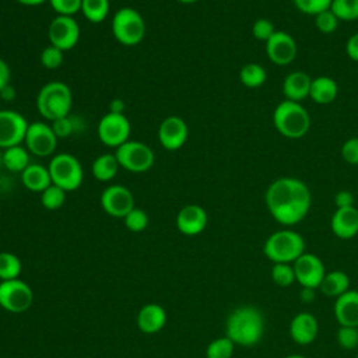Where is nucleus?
<instances>
[{
  "instance_id": "obj_1",
  "label": "nucleus",
  "mask_w": 358,
  "mask_h": 358,
  "mask_svg": "<svg viewBox=\"0 0 358 358\" xmlns=\"http://www.w3.org/2000/svg\"><path fill=\"white\" fill-rule=\"evenodd\" d=\"M270 215L284 227L301 222L312 206V193L305 182L291 176L273 180L264 194Z\"/></svg>"
},
{
  "instance_id": "obj_2",
  "label": "nucleus",
  "mask_w": 358,
  "mask_h": 358,
  "mask_svg": "<svg viewBox=\"0 0 358 358\" xmlns=\"http://www.w3.org/2000/svg\"><path fill=\"white\" fill-rule=\"evenodd\" d=\"M264 333V319L262 312L255 306H239L234 309L225 323V336L235 345L253 347Z\"/></svg>"
},
{
  "instance_id": "obj_3",
  "label": "nucleus",
  "mask_w": 358,
  "mask_h": 358,
  "mask_svg": "<svg viewBox=\"0 0 358 358\" xmlns=\"http://www.w3.org/2000/svg\"><path fill=\"white\" fill-rule=\"evenodd\" d=\"M273 124L281 136L296 140L309 131L310 116L301 102L284 99L274 108Z\"/></svg>"
},
{
  "instance_id": "obj_4",
  "label": "nucleus",
  "mask_w": 358,
  "mask_h": 358,
  "mask_svg": "<svg viewBox=\"0 0 358 358\" xmlns=\"http://www.w3.org/2000/svg\"><path fill=\"white\" fill-rule=\"evenodd\" d=\"M71 106V90L62 81H50L45 84L36 95V109L41 116L49 122L69 116Z\"/></svg>"
},
{
  "instance_id": "obj_5",
  "label": "nucleus",
  "mask_w": 358,
  "mask_h": 358,
  "mask_svg": "<svg viewBox=\"0 0 358 358\" xmlns=\"http://www.w3.org/2000/svg\"><path fill=\"white\" fill-rule=\"evenodd\" d=\"M263 253L273 263L292 264L302 253H305V241L296 231L280 229L266 239Z\"/></svg>"
},
{
  "instance_id": "obj_6",
  "label": "nucleus",
  "mask_w": 358,
  "mask_h": 358,
  "mask_svg": "<svg viewBox=\"0 0 358 358\" xmlns=\"http://www.w3.org/2000/svg\"><path fill=\"white\" fill-rule=\"evenodd\" d=\"M110 28L115 39L124 46L138 45L145 35L144 18L131 7L119 8L112 17Z\"/></svg>"
},
{
  "instance_id": "obj_7",
  "label": "nucleus",
  "mask_w": 358,
  "mask_h": 358,
  "mask_svg": "<svg viewBox=\"0 0 358 358\" xmlns=\"http://www.w3.org/2000/svg\"><path fill=\"white\" fill-rule=\"evenodd\" d=\"M52 183L64 192L76 190L81 186L84 173L80 161L69 152L56 154L48 165Z\"/></svg>"
},
{
  "instance_id": "obj_8",
  "label": "nucleus",
  "mask_w": 358,
  "mask_h": 358,
  "mask_svg": "<svg viewBox=\"0 0 358 358\" xmlns=\"http://www.w3.org/2000/svg\"><path fill=\"white\" fill-rule=\"evenodd\" d=\"M115 155L122 168L134 173L148 171L154 165L155 159L152 150L147 144L136 140H127L119 145Z\"/></svg>"
},
{
  "instance_id": "obj_9",
  "label": "nucleus",
  "mask_w": 358,
  "mask_h": 358,
  "mask_svg": "<svg viewBox=\"0 0 358 358\" xmlns=\"http://www.w3.org/2000/svg\"><path fill=\"white\" fill-rule=\"evenodd\" d=\"M34 292L20 278L0 282V306L11 313H22L31 308Z\"/></svg>"
},
{
  "instance_id": "obj_10",
  "label": "nucleus",
  "mask_w": 358,
  "mask_h": 358,
  "mask_svg": "<svg viewBox=\"0 0 358 358\" xmlns=\"http://www.w3.org/2000/svg\"><path fill=\"white\" fill-rule=\"evenodd\" d=\"M131 126L124 113L108 112L98 123V137L102 144L117 148L127 140H130Z\"/></svg>"
},
{
  "instance_id": "obj_11",
  "label": "nucleus",
  "mask_w": 358,
  "mask_h": 358,
  "mask_svg": "<svg viewBox=\"0 0 358 358\" xmlns=\"http://www.w3.org/2000/svg\"><path fill=\"white\" fill-rule=\"evenodd\" d=\"M57 136L50 124L45 122H32L28 124L24 144L27 150L36 157H48L55 152Z\"/></svg>"
},
{
  "instance_id": "obj_12",
  "label": "nucleus",
  "mask_w": 358,
  "mask_h": 358,
  "mask_svg": "<svg viewBox=\"0 0 358 358\" xmlns=\"http://www.w3.org/2000/svg\"><path fill=\"white\" fill-rule=\"evenodd\" d=\"M48 38L50 45L66 52L73 49L80 39L78 22L69 15L55 17L48 27Z\"/></svg>"
},
{
  "instance_id": "obj_13",
  "label": "nucleus",
  "mask_w": 358,
  "mask_h": 358,
  "mask_svg": "<svg viewBox=\"0 0 358 358\" xmlns=\"http://www.w3.org/2000/svg\"><path fill=\"white\" fill-rule=\"evenodd\" d=\"M294 273H295V281L302 288L315 289L319 288L324 274L326 268L320 257H317L313 253H302L294 263Z\"/></svg>"
},
{
  "instance_id": "obj_14",
  "label": "nucleus",
  "mask_w": 358,
  "mask_h": 358,
  "mask_svg": "<svg viewBox=\"0 0 358 358\" xmlns=\"http://www.w3.org/2000/svg\"><path fill=\"white\" fill-rule=\"evenodd\" d=\"M102 210L115 218H124L134 208V197L123 185H110L101 193Z\"/></svg>"
},
{
  "instance_id": "obj_15",
  "label": "nucleus",
  "mask_w": 358,
  "mask_h": 358,
  "mask_svg": "<svg viewBox=\"0 0 358 358\" xmlns=\"http://www.w3.org/2000/svg\"><path fill=\"white\" fill-rule=\"evenodd\" d=\"M28 124L29 123L20 112L0 109V148H8L24 143Z\"/></svg>"
},
{
  "instance_id": "obj_16",
  "label": "nucleus",
  "mask_w": 358,
  "mask_h": 358,
  "mask_svg": "<svg viewBox=\"0 0 358 358\" xmlns=\"http://www.w3.org/2000/svg\"><path fill=\"white\" fill-rule=\"evenodd\" d=\"M266 55L275 66L291 64L298 53V46L292 35L285 31H275L266 42Z\"/></svg>"
},
{
  "instance_id": "obj_17",
  "label": "nucleus",
  "mask_w": 358,
  "mask_h": 358,
  "mask_svg": "<svg viewBox=\"0 0 358 358\" xmlns=\"http://www.w3.org/2000/svg\"><path fill=\"white\" fill-rule=\"evenodd\" d=\"M187 136V124L179 116H168L159 123L158 141L168 151L179 150L186 143Z\"/></svg>"
},
{
  "instance_id": "obj_18",
  "label": "nucleus",
  "mask_w": 358,
  "mask_h": 358,
  "mask_svg": "<svg viewBox=\"0 0 358 358\" xmlns=\"http://www.w3.org/2000/svg\"><path fill=\"white\" fill-rule=\"evenodd\" d=\"M208 222L207 211L199 204H187L182 207L176 215V227L180 234L194 236L201 234Z\"/></svg>"
},
{
  "instance_id": "obj_19",
  "label": "nucleus",
  "mask_w": 358,
  "mask_h": 358,
  "mask_svg": "<svg viewBox=\"0 0 358 358\" xmlns=\"http://www.w3.org/2000/svg\"><path fill=\"white\" fill-rule=\"evenodd\" d=\"M319 331L317 319L309 312L296 313L289 323V336L291 338L301 345L310 344L315 341Z\"/></svg>"
},
{
  "instance_id": "obj_20",
  "label": "nucleus",
  "mask_w": 358,
  "mask_h": 358,
  "mask_svg": "<svg viewBox=\"0 0 358 358\" xmlns=\"http://www.w3.org/2000/svg\"><path fill=\"white\" fill-rule=\"evenodd\" d=\"M331 232L340 239H351L358 234V210L351 207L336 208L330 220Z\"/></svg>"
},
{
  "instance_id": "obj_21",
  "label": "nucleus",
  "mask_w": 358,
  "mask_h": 358,
  "mask_svg": "<svg viewBox=\"0 0 358 358\" xmlns=\"http://www.w3.org/2000/svg\"><path fill=\"white\" fill-rule=\"evenodd\" d=\"M334 316L340 326L358 327V291L348 289L336 298Z\"/></svg>"
},
{
  "instance_id": "obj_22",
  "label": "nucleus",
  "mask_w": 358,
  "mask_h": 358,
  "mask_svg": "<svg viewBox=\"0 0 358 358\" xmlns=\"http://www.w3.org/2000/svg\"><path fill=\"white\" fill-rule=\"evenodd\" d=\"M310 83H312V78L308 73H305L302 70L291 71L289 74L285 76V78L282 81V94H284L285 99L294 101V102H301V101L309 98Z\"/></svg>"
},
{
  "instance_id": "obj_23",
  "label": "nucleus",
  "mask_w": 358,
  "mask_h": 358,
  "mask_svg": "<svg viewBox=\"0 0 358 358\" xmlns=\"http://www.w3.org/2000/svg\"><path fill=\"white\" fill-rule=\"evenodd\" d=\"M166 323V312L158 303L144 305L137 315V326L145 334H154L164 329Z\"/></svg>"
},
{
  "instance_id": "obj_24",
  "label": "nucleus",
  "mask_w": 358,
  "mask_h": 358,
  "mask_svg": "<svg viewBox=\"0 0 358 358\" xmlns=\"http://www.w3.org/2000/svg\"><path fill=\"white\" fill-rule=\"evenodd\" d=\"M338 94V85L336 80L327 76H319L312 78L309 98L320 105L331 103Z\"/></svg>"
},
{
  "instance_id": "obj_25",
  "label": "nucleus",
  "mask_w": 358,
  "mask_h": 358,
  "mask_svg": "<svg viewBox=\"0 0 358 358\" xmlns=\"http://www.w3.org/2000/svg\"><path fill=\"white\" fill-rule=\"evenodd\" d=\"M22 185L31 190L42 193L49 185H52L49 169L41 164H29L21 172Z\"/></svg>"
},
{
  "instance_id": "obj_26",
  "label": "nucleus",
  "mask_w": 358,
  "mask_h": 358,
  "mask_svg": "<svg viewBox=\"0 0 358 358\" xmlns=\"http://www.w3.org/2000/svg\"><path fill=\"white\" fill-rule=\"evenodd\" d=\"M319 289L327 296L338 298L340 295H343L350 289V277L347 273L341 270L329 271L324 274L319 285Z\"/></svg>"
},
{
  "instance_id": "obj_27",
  "label": "nucleus",
  "mask_w": 358,
  "mask_h": 358,
  "mask_svg": "<svg viewBox=\"0 0 358 358\" xmlns=\"http://www.w3.org/2000/svg\"><path fill=\"white\" fill-rule=\"evenodd\" d=\"M29 154L31 152L27 150V147L21 144L13 145V147L4 148V152L1 155V162L10 172L21 173L31 164Z\"/></svg>"
},
{
  "instance_id": "obj_28",
  "label": "nucleus",
  "mask_w": 358,
  "mask_h": 358,
  "mask_svg": "<svg viewBox=\"0 0 358 358\" xmlns=\"http://www.w3.org/2000/svg\"><path fill=\"white\" fill-rule=\"evenodd\" d=\"M119 162L115 154H102L96 157L91 165V172L99 182L112 180L119 169Z\"/></svg>"
},
{
  "instance_id": "obj_29",
  "label": "nucleus",
  "mask_w": 358,
  "mask_h": 358,
  "mask_svg": "<svg viewBox=\"0 0 358 358\" xmlns=\"http://www.w3.org/2000/svg\"><path fill=\"white\" fill-rule=\"evenodd\" d=\"M239 80L246 88H259L267 80V73L257 63H246L239 71Z\"/></svg>"
},
{
  "instance_id": "obj_30",
  "label": "nucleus",
  "mask_w": 358,
  "mask_h": 358,
  "mask_svg": "<svg viewBox=\"0 0 358 358\" xmlns=\"http://www.w3.org/2000/svg\"><path fill=\"white\" fill-rule=\"evenodd\" d=\"M81 13L90 22L99 24L109 14V0H83Z\"/></svg>"
},
{
  "instance_id": "obj_31",
  "label": "nucleus",
  "mask_w": 358,
  "mask_h": 358,
  "mask_svg": "<svg viewBox=\"0 0 358 358\" xmlns=\"http://www.w3.org/2000/svg\"><path fill=\"white\" fill-rule=\"evenodd\" d=\"M22 270L21 260L11 252H0V280H15L20 277Z\"/></svg>"
},
{
  "instance_id": "obj_32",
  "label": "nucleus",
  "mask_w": 358,
  "mask_h": 358,
  "mask_svg": "<svg viewBox=\"0 0 358 358\" xmlns=\"http://www.w3.org/2000/svg\"><path fill=\"white\" fill-rule=\"evenodd\" d=\"M330 10L338 21H357L358 20V0H333Z\"/></svg>"
},
{
  "instance_id": "obj_33",
  "label": "nucleus",
  "mask_w": 358,
  "mask_h": 358,
  "mask_svg": "<svg viewBox=\"0 0 358 358\" xmlns=\"http://www.w3.org/2000/svg\"><path fill=\"white\" fill-rule=\"evenodd\" d=\"M235 344L227 336L213 340L206 348V358H232Z\"/></svg>"
},
{
  "instance_id": "obj_34",
  "label": "nucleus",
  "mask_w": 358,
  "mask_h": 358,
  "mask_svg": "<svg viewBox=\"0 0 358 358\" xmlns=\"http://www.w3.org/2000/svg\"><path fill=\"white\" fill-rule=\"evenodd\" d=\"M66 200V192L56 186L49 185L42 193H41V203L46 210H57L64 204Z\"/></svg>"
},
{
  "instance_id": "obj_35",
  "label": "nucleus",
  "mask_w": 358,
  "mask_h": 358,
  "mask_svg": "<svg viewBox=\"0 0 358 358\" xmlns=\"http://www.w3.org/2000/svg\"><path fill=\"white\" fill-rule=\"evenodd\" d=\"M271 280L278 287H289L295 282L294 267L289 263H274L271 267Z\"/></svg>"
},
{
  "instance_id": "obj_36",
  "label": "nucleus",
  "mask_w": 358,
  "mask_h": 358,
  "mask_svg": "<svg viewBox=\"0 0 358 358\" xmlns=\"http://www.w3.org/2000/svg\"><path fill=\"white\" fill-rule=\"evenodd\" d=\"M124 225L131 232H141L148 225V215L144 210L134 207L124 218Z\"/></svg>"
},
{
  "instance_id": "obj_37",
  "label": "nucleus",
  "mask_w": 358,
  "mask_h": 358,
  "mask_svg": "<svg viewBox=\"0 0 358 358\" xmlns=\"http://www.w3.org/2000/svg\"><path fill=\"white\" fill-rule=\"evenodd\" d=\"M338 18L330 8L315 15V25L322 34H333L338 28Z\"/></svg>"
},
{
  "instance_id": "obj_38",
  "label": "nucleus",
  "mask_w": 358,
  "mask_h": 358,
  "mask_svg": "<svg viewBox=\"0 0 358 358\" xmlns=\"http://www.w3.org/2000/svg\"><path fill=\"white\" fill-rule=\"evenodd\" d=\"M333 0H292L294 6L303 14L316 15L327 8H330Z\"/></svg>"
},
{
  "instance_id": "obj_39",
  "label": "nucleus",
  "mask_w": 358,
  "mask_h": 358,
  "mask_svg": "<svg viewBox=\"0 0 358 358\" xmlns=\"http://www.w3.org/2000/svg\"><path fill=\"white\" fill-rule=\"evenodd\" d=\"M337 343L344 350H354L358 347V327L340 326L337 330Z\"/></svg>"
},
{
  "instance_id": "obj_40",
  "label": "nucleus",
  "mask_w": 358,
  "mask_h": 358,
  "mask_svg": "<svg viewBox=\"0 0 358 358\" xmlns=\"http://www.w3.org/2000/svg\"><path fill=\"white\" fill-rule=\"evenodd\" d=\"M41 63L45 69H57L63 63V50L49 43L41 53Z\"/></svg>"
},
{
  "instance_id": "obj_41",
  "label": "nucleus",
  "mask_w": 358,
  "mask_h": 358,
  "mask_svg": "<svg viewBox=\"0 0 358 358\" xmlns=\"http://www.w3.org/2000/svg\"><path fill=\"white\" fill-rule=\"evenodd\" d=\"M50 7L57 13V15L73 17L77 11H81L83 0H48Z\"/></svg>"
},
{
  "instance_id": "obj_42",
  "label": "nucleus",
  "mask_w": 358,
  "mask_h": 358,
  "mask_svg": "<svg viewBox=\"0 0 358 358\" xmlns=\"http://www.w3.org/2000/svg\"><path fill=\"white\" fill-rule=\"evenodd\" d=\"M274 32V24L267 18H257L252 25V35L262 42H266Z\"/></svg>"
},
{
  "instance_id": "obj_43",
  "label": "nucleus",
  "mask_w": 358,
  "mask_h": 358,
  "mask_svg": "<svg viewBox=\"0 0 358 358\" xmlns=\"http://www.w3.org/2000/svg\"><path fill=\"white\" fill-rule=\"evenodd\" d=\"M341 157L350 165H358V137L345 140L341 145Z\"/></svg>"
},
{
  "instance_id": "obj_44",
  "label": "nucleus",
  "mask_w": 358,
  "mask_h": 358,
  "mask_svg": "<svg viewBox=\"0 0 358 358\" xmlns=\"http://www.w3.org/2000/svg\"><path fill=\"white\" fill-rule=\"evenodd\" d=\"M50 126H52L55 134L57 136V138L69 137V136L74 131V127H76L74 120H73L70 116L56 119V120L50 122Z\"/></svg>"
},
{
  "instance_id": "obj_45",
  "label": "nucleus",
  "mask_w": 358,
  "mask_h": 358,
  "mask_svg": "<svg viewBox=\"0 0 358 358\" xmlns=\"http://www.w3.org/2000/svg\"><path fill=\"white\" fill-rule=\"evenodd\" d=\"M334 204L337 208L354 206V194L348 190H340L334 196Z\"/></svg>"
},
{
  "instance_id": "obj_46",
  "label": "nucleus",
  "mask_w": 358,
  "mask_h": 358,
  "mask_svg": "<svg viewBox=\"0 0 358 358\" xmlns=\"http://www.w3.org/2000/svg\"><path fill=\"white\" fill-rule=\"evenodd\" d=\"M345 53L347 56L354 60V62H358V32L352 34L348 39H347V43H345Z\"/></svg>"
},
{
  "instance_id": "obj_47",
  "label": "nucleus",
  "mask_w": 358,
  "mask_h": 358,
  "mask_svg": "<svg viewBox=\"0 0 358 358\" xmlns=\"http://www.w3.org/2000/svg\"><path fill=\"white\" fill-rule=\"evenodd\" d=\"M10 78H11L10 66L7 64L6 60L0 59V91L10 84Z\"/></svg>"
},
{
  "instance_id": "obj_48",
  "label": "nucleus",
  "mask_w": 358,
  "mask_h": 358,
  "mask_svg": "<svg viewBox=\"0 0 358 358\" xmlns=\"http://www.w3.org/2000/svg\"><path fill=\"white\" fill-rule=\"evenodd\" d=\"M109 106H110V110H109V112H113V113H123L124 103H123L122 99H113Z\"/></svg>"
},
{
  "instance_id": "obj_49",
  "label": "nucleus",
  "mask_w": 358,
  "mask_h": 358,
  "mask_svg": "<svg viewBox=\"0 0 358 358\" xmlns=\"http://www.w3.org/2000/svg\"><path fill=\"white\" fill-rule=\"evenodd\" d=\"M14 95H15V92H14V88L8 84L6 88H3L1 91H0V98L1 99H6V101H11L13 98H14Z\"/></svg>"
},
{
  "instance_id": "obj_50",
  "label": "nucleus",
  "mask_w": 358,
  "mask_h": 358,
  "mask_svg": "<svg viewBox=\"0 0 358 358\" xmlns=\"http://www.w3.org/2000/svg\"><path fill=\"white\" fill-rule=\"evenodd\" d=\"M15 1L22 4V6H39V4H43L48 0H15Z\"/></svg>"
},
{
  "instance_id": "obj_51",
  "label": "nucleus",
  "mask_w": 358,
  "mask_h": 358,
  "mask_svg": "<svg viewBox=\"0 0 358 358\" xmlns=\"http://www.w3.org/2000/svg\"><path fill=\"white\" fill-rule=\"evenodd\" d=\"M284 358H306L305 355H301V354H289V355H287V357H284Z\"/></svg>"
},
{
  "instance_id": "obj_52",
  "label": "nucleus",
  "mask_w": 358,
  "mask_h": 358,
  "mask_svg": "<svg viewBox=\"0 0 358 358\" xmlns=\"http://www.w3.org/2000/svg\"><path fill=\"white\" fill-rule=\"evenodd\" d=\"M179 3H183V4H193V3H196V1H199V0H178Z\"/></svg>"
},
{
  "instance_id": "obj_53",
  "label": "nucleus",
  "mask_w": 358,
  "mask_h": 358,
  "mask_svg": "<svg viewBox=\"0 0 358 358\" xmlns=\"http://www.w3.org/2000/svg\"><path fill=\"white\" fill-rule=\"evenodd\" d=\"M355 358H358V354H357V357H355Z\"/></svg>"
},
{
  "instance_id": "obj_54",
  "label": "nucleus",
  "mask_w": 358,
  "mask_h": 358,
  "mask_svg": "<svg viewBox=\"0 0 358 358\" xmlns=\"http://www.w3.org/2000/svg\"><path fill=\"white\" fill-rule=\"evenodd\" d=\"M0 102H1V98H0Z\"/></svg>"
}]
</instances>
